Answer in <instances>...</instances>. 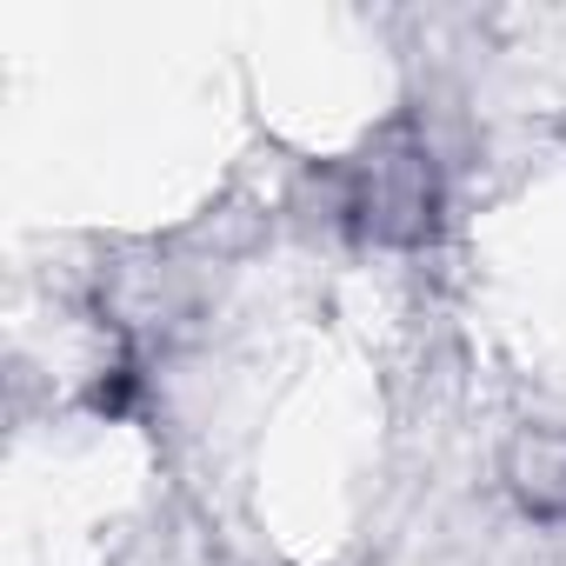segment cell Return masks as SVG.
Masks as SVG:
<instances>
[{
    "instance_id": "cell-1",
    "label": "cell",
    "mask_w": 566,
    "mask_h": 566,
    "mask_svg": "<svg viewBox=\"0 0 566 566\" xmlns=\"http://www.w3.org/2000/svg\"><path fill=\"white\" fill-rule=\"evenodd\" d=\"M520 500L539 506V513H566V433H533L520 440Z\"/></svg>"
}]
</instances>
